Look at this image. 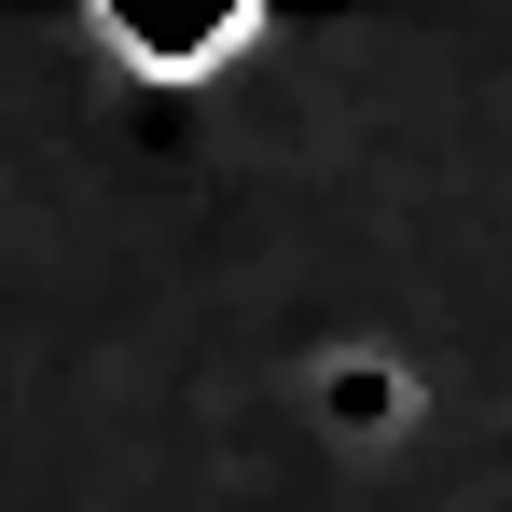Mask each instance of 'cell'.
<instances>
[{"mask_svg":"<svg viewBox=\"0 0 512 512\" xmlns=\"http://www.w3.org/2000/svg\"><path fill=\"white\" fill-rule=\"evenodd\" d=\"M84 14H97V42H111L125 70H153V84H208L263 28V0H84Z\"/></svg>","mask_w":512,"mask_h":512,"instance_id":"6da1fadb","label":"cell"}]
</instances>
